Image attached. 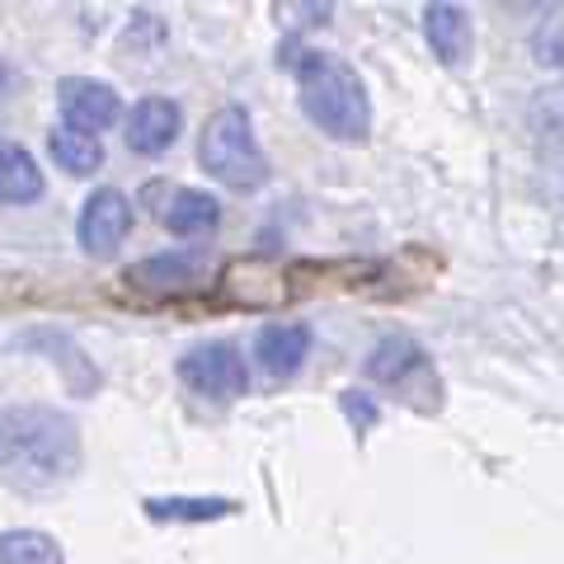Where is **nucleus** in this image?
Instances as JSON below:
<instances>
[{"label": "nucleus", "instance_id": "1", "mask_svg": "<svg viewBox=\"0 0 564 564\" xmlns=\"http://www.w3.org/2000/svg\"><path fill=\"white\" fill-rule=\"evenodd\" d=\"M80 466L76 419L47 404H10L0 410V485L52 489Z\"/></svg>", "mask_w": 564, "mask_h": 564}, {"label": "nucleus", "instance_id": "2", "mask_svg": "<svg viewBox=\"0 0 564 564\" xmlns=\"http://www.w3.org/2000/svg\"><path fill=\"white\" fill-rule=\"evenodd\" d=\"M296 85H302V109L321 132L339 141H362L372 128V104L348 62L329 57V52H302L292 62Z\"/></svg>", "mask_w": 564, "mask_h": 564}, {"label": "nucleus", "instance_id": "3", "mask_svg": "<svg viewBox=\"0 0 564 564\" xmlns=\"http://www.w3.org/2000/svg\"><path fill=\"white\" fill-rule=\"evenodd\" d=\"M198 161L212 180L236 188V193H250L269 180V161H263V151H259L254 122L245 109H236V104L207 122V132L198 141Z\"/></svg>", "mask_w": 564, "mask_h": 564}, {"label": "nucleus", "instance_id": "4", "mask_svg": "<svg viewBox=\"0 0 564 564\" xmlns=\"http://www.w3.org/2000/svg\"><path fill=\"white\" fill-rule=\"evenodd\" d=\"M180 377L188 391H198L207 400H240L250 372H245V358L236 344H198L180 358Z\"/></svg>", "mask_w": 564, "mask_h": 564}, {"label": "nucleus", "instance_id": "5", "mask_svg": "<svg viewBox=\"0 0 564 564\" xmlns=\"http://www.w3.org/2000/svg\"><path fill=\"white\" fill-rule=\"evenodd\" d=\"M132 231V203L122 198L118 188H99L85 198L80 207V221H76V236L90 254H109L122 245V236Z\"/></svg>", "mask_w": 564, "mask_h": 564}, {"label": "nucleus", "instance_id": "6", "mask_svg": "<svg viewBox=\"0 0 564 564\" xmlns=\"http://www.w3.org/2000/svg\"><path fill=\"white\" fill-rule=\"evenodd\" d=\"M57 99H62L66 128H76V132L99 137L104 128H113L118 122V95H113V85H104V80L70 76V80H62Z\"/></svg>", "mask_w": 564, "mask_h": 564}, {"label": "nucleus", "instance_id": "7", "mask_svg": "<svg viewBox=\"0 0 564 564\" xmlns=\"http://www.w3.org/2000/svg\"><path fill=\"white\" fill-rule=\"evenodd\" d=\"M207 278H212L207 250H170V254H155L147 263H137V269H128V282L151 288V292H188V288H203Z\"/></svg>", "mask_w": 564, "mask_h": 564}, {"label": "nucleus", "instance_id": "8", "mask_svg": "<svg viewBox=\"0 0 564 564\" xmlns=\"http://www.w3.org/2000/svg\"><path fill=\"white\" fill-rule=\"evenodd\" d=\"M180 128H184L180 104L165 95H147L141 104H132V113H128V147L137 155H161L180 141Z\"/></svg>", "mask_w": 564, "mask_h": 564}, {"label": "nucleus", "instance_id": "9", "mask_svg": "<svg viewBox=\"0 0 564 564\" xmlns=\"http://www.w3.org/2000/svg\"><path fill=\"white\" fill-rule=\"evenodd\" d=\"M254 358L269 377H296L302 362L311 358V329L296 321H278L269 329H259L254 339Z\"/></svg>", "mask_w": 564, "mask_h": 564}, {"label": "nucleus", "instance_id": "10", "mask_svg": "<svg viewBox=\"0 0 564 564\" xmlns=\"http://www.w3.org/2000/svg\"><path fill=\"white\" fill-rule=\"evenodd\" d=\"M423 33H429L433 52L447 66H462L470 57V14L462 6H429L423 10Z\"/></svg>", "mask_w": 564, "mask_h": 564}, {"label": "nucleus", "instance_id": "11", "mask_svg": "<svg viewBox=\"0 0 564 564\" xmlns=\"http://www.w3.org/2000/svg\"><path fill=\"white\" fill-rule=\"evenodd\" d=\"M221 221V203L203 188H180L174 198L165 203V226L174 236H203Z\"/></svg>", "mask_w": 564, "mask_h": 564}, {"label": "nucleus", "instance_id": "12", "mask_svg": "<svg viewBox=\"0 0 564 564\" xmlns=\"http://www.w3.org/2000/svg\"><path fill=\"white\" fill-rule=\"evenodd\" d=\"M419 367H423V348L410 339V334H386V339L367 352V377L386 381V386L404 381L410 372H419Z\"/></svg>", "mask_w": 564, "mask_h": 564}, {"label": "nucleus", "instance_id": "13", "mask_svg": "<svg viewBox=\"0 0 564 564\" xmlns=\"http://www.w3.org/2000/svg\"><path fill=\"white\" fill-rule=\"evenodd\" d=\"M43 193V174L33 155L14 141H0V203H33Z\"/></svg>", "mask_w": 564, "mask_h": 564}, {"label": "nucleus", "instance_id": "14", "mask_svg": "<svg viewBox=\"0 0 564 564\" xmlns=\"http://www.w3.org/2000/svg\"><path fill=\"white\" fill-rule=\"evenodd\" d=\"M47 147H52V155H57V165L70 170V174H95L104 165V147H99V137H90V132L57 128Z\"/></svg>", "mask_w": 564, "mask_h": 564}, {"label": "nucleus", "instance_id": "15", "mask_svg": "<svg viewBox=\"0 0 564 564\" xmlns=\"http://www.w3.org/2000/svg\"><path fill=\"white\" fill-rule=\"evenodd\" d=\"M0 564H66V555L47 532L20 527V532L0 536Z\"/></svg>", "mask_w": 564, "mask_h": 564}, {"label": "nucleus", "instance_id": "16", "mask_svg": "<svg viewBox=\"0 0 564 564\" xmlns=\"http://www.w3.org/2000/svg\"><path fill=\"white\" fill-rule=\"evenodd\" d=\"M147 513L161 522H212V518H231V499H147Z\"/></svg>", "mask_w": 564, "mask_h": 564}, {"label": "nucleus", "instance_id": "17", "mask_svg": "<svg viewBox=\"0 0 564 564\" xmlns=\"http://www.w3.org/2000/svg\"><path fill=\"white\" fill-rule=\"evenodd\" d=\"M532 57H536V66L564 70V10H555L551 20L536 24V33H532Z\"/></svg>", "mask_w": 564, "mask_h": 564}, {"label": "nucleus", "instance_id": "18", "mask_svg": "<svg viewBox=\"0 0 564 564\" xmlns=\"http://www.w3.org/2000/svg\"><path fill=\"white\" fill-rule=\"evenodd\" d=\"M532 118H541L545 128L564 132V85H560V90H541V99L532 104Z\"/></svg>", "mask_w": 564, "mask_h": 564}, {"label": "nucleus", "instance_id": "19", "mask_svg": "<svg viewBox=\"0 0 564 564\" xmlns=\"http://www.w3.org/2000/svg\"><path fill=\"white\" fill-rule=\"evenodd\" d=\"M344 414L358 423V429H372V423H377V404L367 395H358V391H344Z\"/></svg>", "mask_w": 564, "mask_h": 564}, {"label": "nucleus", "instance_id": "20", "mask_svg": "<svg viewBox=\"0 0 564 564\" xmlns=\"http://www.w3.org/2000/svg\"><path fill=\"white\" fill-rule=\"evenodd\" d=\"M6 95H10V66L0 62V104H6Z\"/></svg>", "mask_w": 564, "mask_h": 564}]
</instances>
